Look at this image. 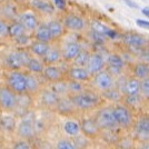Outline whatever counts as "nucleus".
Wrapping results in <instances>:
<instances>
[{
    "label": "nucleus",
    "instance_id": "obj_1",
    "mask_svg": "<svg viewBox=\"0 0 149 149\" xmlns=\"http://www.w3.org/2000/svg\"><path fill=\"white\" fill-rule=\"evenodd\" d=\"M70 99L72 100L74 107L78 109V111L87 112L93 109H97L99 106L104 105L105 100L101 98L99 93H97L95 89L89 87L76 95H68Z\"/></svg>",
    "mask_w": 149,
    "mask_h": 149
},
{
    "label": "nucleus",
    "instance_id": "obj_2",
    "mask_svg": "<svg viewBox=\"0 0 149 149\" xmlns=\"http://www.w3.org/2000/svg\"><path fill=\"white\" fill-rule=\"evenodd\" d=\"M112 112L119 129L126 131L131 130L136 116L130 108H128L123 102H116L112 105Z\"/></svg>",
    "mask_w": 149,
    "mask_h": 149
},
{
    "label": "nucleus",
    "instance_id": "obj_3",
    "mask_svg": "<svg viewBox=\"0 0 149 149\" xmlns=\"http://www.w3.org/2000/svg\"><path fill=\"white\" fill-rule=\"evenodd\" d=\"M93 119L101 130H119V127L112 112V105L99 106Z\"/></svg>",
    "mask_w": 149,
    "mask_h": 149
},
{
    "label": "nucleus",
    "instance_id": "obj_4",
    "mask_svg": "<svg viewBox=\"0 0 149 149\" xmlns=\"http://www.w3.org/2000/svg\"><path fill=\"white\" fill-rule=\"evenodd\" d=\"M89 86L93 89H95L97 93H100L115 86V78L106 69H102V70L98 71L97 74L91 76V79L89 81Z\"/></svg>",
    "mask_w": 149,
    "mask_h": 149
},
{
    "label": "nucleus",
    "instance_id": "obj_5",
    "mask_svg": "<svg viewBox=\"0 0 149 149\" xmlns=\"http://www.w3.org/2000/svg\"><path fill=\"white\" fill-rule=\"evenodd\" d=\"M134 132V138L140 143H148L149 140V119L147 113L140 112L139 117L135 119L134 126L131 128Z\"/></svg>",
    "mask_w": 149,
    "mask_h": 149
},
{
    "label": "nucleus",
    "instance_id": "obj_6",
    "mask_svg": "<svg viewBox=\"0 0 149 149\" xmlns=\"http://www.w3.org/2000/svg\"><path fill=\"white\" fill-rule=\"evenodd\" d=\"M120 38H121L123 44L129 49L141 50L146 47H148V39L143 35L137 33V32L127 31V32L123 33Z\"/></svg>",
    "mask_w": 149,
    "mask_h": 149
},
{
    "label": "nucleus",
    "instance_id": "obj_7",
    "mask_svg": "<svg viewBox=\"0 0 149 149\" xmlns=\"http://www.w3.org/2000/svg\"><path fill=\"white\" fill-rule=\"evenodd\" d=\"M6 85L15 93H26V79L24 70H10L7 74Z\"/></svg>",
    "mask_w": 149,
    "mask_h": 149
},
{
    "label": "nucleus",
    "instance_id": "obj_8",
    "mask_svg": "<svg viewBox=\"0 0 149 149\" xmlns=\"http://www.w3.org/2000/svg\"><path fill=\"white\" fill-rule=\"evenodd\" d=\"M58 115L63 116V117H67V118H74L76 116H78V109L74 107L72 100L70 99L69 96H62L59 97L57 106L55 108V110Z\"/></svg>",
    "mask_w": 149,
    "mask_h": 149
},
{
    "label": "nucleus",
    "instance_id": "obj_9",
    "mask_svg": "<svg viewBox=\"0 0 149 149\" xmlns=\"http://www.w3.org/2000/svg\"><path fill=\"white\" fill-rule=\"evenodd\" d=\"M16 106V93L7 85H0V109L3 112H13Z\"/></svg>",
    "mask_w": 149,
    "mask_h": 149
},
{
    "label": "nucleus",
    "instance_id": "obj_10",
    "mask_svg": "<svg viewBox=\"0 0 149 149\" xmlns=\"http://www.w3.org/2000/svg\"><path fill=\"white\" fill-rule=\"evenodd\" d=\"M80 124V134H82L85 137H87L89 140L97 139L100 137L101 129L98 127L96 120L91 117L88 118H81L79 120Z\"/></svg>",
    "mask_w": 149,
    "mask_h": 149
},
{
    "label": "nucleus",
    "instance_id": "obj_11",
    "mask_svg": "<svg viewBox=\"0 0 149 149\" xmlns=\"http://www.w3.org/2000/svg\"><path fill=\"white\" fill-rule=\"evenodd\" d=\"M61 22L65 29L74 32H80L86 28V21L81 16L74 13H66L61 19Z\"/></svg>",
    "mask_w": 149,
    "mask_h": 149
},
{
    "label": "nucleus",
    "instance_id": "obj_12",
    "mask_svg": "<svg viewBox=\"0 0 149 149\" xmlns=\"http://www.w3.org/2000/svg\"><path fill=\"white\" fill-rule=\"evenodd\" d=\"M25 79H26V93H29L30 96L35 97L40 93V90L44 88V84L41 81L40 74H36L25 71Z\"/></svg>",
    "mask_w": 149,
    "mask_h": 149
},
{
    "label": "nucleus",
    "instance_id": "obj_13",
    "mask_svg": "<svg viewBox=\"0 0 149 149\" xmlns=\"http://www.w3.org/2000/svg\"><path fill=\"white\" fill-rule=\"evenodd\" d=\"M37 96H39L40 104L44 108L49 109V110H55L59 96L54 93L49 87H44Z\"/></svg>",
    "mask_w": 149,
    "mask_h": 149
},
{
    "label": "nucleus",
    "instance_id": "obj_14",
    "mask_svg": "<svg viewBox=\"0 0 149 149\" xmlns=\"http://www.w3.org/2000/svg\"><path fill=\"white\" fill-rule=\"evenodd\" d=\"M105 66H106V62L102 55L99 54V52L93 51V52H90L85 68L87 69V71L89 72L90 76H93L95 74H97L98 71L105 69Z\"/></svg>",
    "mask_w": 149,
    "mask_h": 149
},
{
    "label": "nucleus",
    "instance_id": "obj_15",
    "mask_svg": "<svg viewBox=\"0 0 149 149\" xmlns=\"http://www.w3.org/2000/svg\"><path fill=\"white\" fill-rule=\"evenodd\" d=\"M65 78L66 79H71V80L89 82L90 79H91V76L89 74V72H88L87 69L85 67L70 65V67L65 71Z\"/></svg>",
    "mask_w": 149,
    "mask_h": 149
},
{
    "label": "nucleus",
    "instance_id": "obj_16",
    "mask_svg": "<svg viewBox=\"0 0 149 149\" xmlns=\"http://www.w3.org/2000/svg\"><path fill=\"white\" fill-rule=\"evenodd\" d=\"M40 76L44 78V80L48 84L55 82V81L61 80L65 78V71L57 65H48L45 66Z\"/></svg>",
    "mask_w": 149,
    "mask_h": 149
},
{
    "label": "nucleus",
    "instance_id": "obj_17",
    "mask_svg": "<svg viewBox=\"0 0 149 149\" xmlns=\"http://www.w3.org/2000/svg\"><path fill=\"white\" fill-rule=\"evenodd\" d=\"M16 131L20 139H26V140L32 139L36 134L35 126L29 119H24L18 125H16Z\"/></svg>",
    "mask_w": 149,
    "mask_h": 149
},
{
    "label": "nucleus",
    "instance_id": "obj_18",
    "mask_svg": "<svg viewBox=\"0 0 149 149\" xmlns=\"http://www.w3.org/2000/svg\"><path fill=\"white\" fill-rule=\"evenodd\" d=\"M17 19L21 22V25L24 26L26 32H33V30L37 28V26L40 22L37 15L32 11H25V13H20L18 15Z\"/></svg>",
    "mask_w": 149,
    "mask_h": 149
},
{
    "label": "nucleus",
    "instance_id": "obj_19",
    "mask_svg": "<svg viewBox=\"0 0 149 149\" xmlns=\"http://www.w3.org/2000/svg\"><path fill=\"white\" fill-rule=\"evenodd\" d=\"M81 49V45L77 41H71L65 45L61 48V59L65 62H70L74 59V57L78 55V52Z\"/></svg>",
    "mask_w": 149,
    "mask_h": 149
},
{
    "label": "nucleus",
    "instance_id": "obj_20",
    "mask_svg": "<svg viewBox=\"0 0 149 149\" xmlns=\"http://www.w3.org/2000/svg\"><path fill=\"white\" fill-rule=\"evenodd\" d=\"M47 27L49 30L51 42H58L66 32V29L60 20H56V19L50 20L49 22H47Z\"/></svg>",
    "mask_w": 149,
    "mask_h": 149
},
{
    "label": "nucleus",
    "instance_id": "obj_21",
    "mask_svg": "<svg viewBox=\"0 0 149 149\" xmlns=\"http://www.w3.org/2000/svg\"><path fill=\"white\" fill-rule=\"evenodd\" d=\"M120 102H123L128 108H130L132 111H135V110L143 109V105L147 104L148 100H146L140 93H138V95H132V96H123Z\"/></svg>",
    "mask_w": 149,
    "mask_h": 149
},
{
    "label": "nucleus",
    "instance_id": "obj_22",
    "mask_svg": "<svg viewBox=\"0 0 149 149\" xmlns=\"http://www.w3.org/2000/svg\"><path fill=\"white\" fill-rule=\"evenodd\" d=\"M41 60L44 62L45 66L48 65H57L61 61V47H57V46H51L50 45L49 49L47 50L46 55H45Z\"/></svg>",
    "mask_w": 149,
    "mask_h": 149
},
{
    "label": "nucleus",
    "instance_id": "obj_23",
    "mask_svg": "<svg viewBox=\"0 0 149 149\" xmlns=\"http://www.w3.org/2000/svg\"><path fill=\"white\" fill-rule=\"evenodd\" d=\"M130 76L141 80L143 78L149 77V65L146 61H137L130 65Z\"/></svg>",
    "mask_w": 149,
    "mask_h": 149
},
{
    "label": "nucleus",
    "instance_id": "obj_24",
    "mask_svg": "<svg viewBox=\"0 0 149 149\" xmlns=\"http://www.w3.org/2000/svg\"><path fill=\"white\" fill-rule=\"evenodd\" d=\"M123 96H132V95H138L140 93V80L132 76H128L126 78V81L123 87Z\"/></svg>",
    "mask_w": 149,
    "mask_h": 149
},
{
    "label": "nucleus",
    "instance_id": "obj_25",
    "mask_svg": "<svg viewBox=\"0 0 149 149\" xmlns=\"http://www.w3.org/2000/svg\"><path fill=\"white\" fill-rule=\"evenodd\" d=\"M5 65L9 70H22L24 65L21 62L20 56L18 54V50H13L10 52H8L5 60Z\"/></svg>",
    "mask_w": 149,
    "mask_h": 149
},
{
    "label": "nucleus",
    "instance_id": "obj_26",
    "mask_svg": "<svg viewBox=\"0 0 149 149\" xmlns=\"http://www.w3.org/2000/svg\"><path fill=\"white\" fill-rule=\"evenodd\" d=\"M50 44L44 42V41H38V40H32L30 45L28 46V50L30 51L32 56H36L38 58H42L46 55L47 50L49 49Z\"/></svg>",
    "mask_w": 149,
    "mask_h": 149
},
{
    "label": "nucleus",
    "instance_id": "obj_27",
    "mask_svg": "<svg viewBox=\"0 0 149 149\" xmlns=\"http://www.w3.org/2000/svg\"><path fill=\"white\" fill-rule=\"evenodd\" d=\"M32 37H33V40L51 44V38H50L49 30H48V27H47L46 22H39L37 28L32 32Z\"/></svg>",
    "mask_w": 149,
    "mask_h": 149
},
{
    "label": "nucleus",
    "instance_id": "obj_28",
    "mask_svg": "<svg viewBox=\"0 0 149 149\" xmlns=\"http://www.w3.org/2000/svg\"><path fill=\"white\" fill-rule=\"evenodd\" d=\"M31 6L38 13H42L45 15H54L55 13V7L52 6V3L46 0H32Z\"/></svg>",
    "mask_w": 149,
    "mask_h": 149
},
{
    "label": "nucleus",
    "instance_id": "obj_29",
    "mask_svg": "<svg viewBox=\"0 0 149 149\" xmlns=\"http://www.w3.org/2000/svg\"><path fill=\"white\" fill-rule=\"evenodd\" d=\"M44 62L41 60V58H38L36 56H31V58L29 59V61L27 62L25 69L29 72L36 74H40L44 70Z\"/></svg>",
    "mask_w": 149,
    "mask_h": 149
},
{
    "label": "nucleus",
    "instance_id": "obj_30",
    "mask_svg": "<svg viewBox=\"0 0 149 149\" xmlns=\"http://www.w3.org/2000/svg\"><path fill=\"white\" fill-rule=\"evenodd\" d=\"M25 32L26 29L18 19H13V20L8 21V37L9 38L13 39V38L18 37V36L25 33Z\"/></svg>",
    "mask_w": 149,
    "mask_h": 149
},
{
    "label": "nucleus",
    "instance_id": "obj_31",
    "mask_svg": "<svg viewBox=\"0 0 149 149\" xmlns=\"http://www.w3.org/2000/svg\"><path fill=\"white\" fill-rule=\"evenodd\" d=\"M100 96L104 100H108L112 104H116V102H120L121 98H123V93L119 90L118 88H116L115 86L111 87L110 89H107L105 91L100 93Z\"/></svg>",
    "mask_w": 149,
    "mask_h": 149
},
{
    "label": "nucleus",
    "instance_id": "obj_32",
    "mask_svg": "<svg viewBox=\"0 0 149 149\" xmlns=\"http://www.w3.org/2000/svg\"><path fill=\"white\" fill-rule=\"evenodd\" d=\"M63 131L66 135H68L70 138L74 136H77L78 134H80V124L78 120L74 119H68L65 121V124L62 126Z\"/></svg>",
    "mask_w": 149,
    "mask_h": 149
},
{
    "label": "nucleus",
    "instance_id": "obj_33",
    "mask_svg": "<svg viewBox=\"0 0 149 149\" xmlns=\"http://www.w3.org/2000/svg\"><path fill=\"white\" fill-rule=\"evenodd\" d=\"M67 80V88H68V95H76L84 90H86L89 87V82H84V81L71 80V79H66Z\"/></svg>",
    "mask_w": 149,
    "mask_h": 149
},
{
    "label": "nucleus",
    "instance_id": "obj_34",
    "mask_svg": "<svg viewBox=\"0 0 149 149\" xmlns=\"http://www.w3.org/2000/svg\"><path fill=\"white\" fill-rule=\"evenodd\" d=\"M47 87H49L59 97L68 96V88H67V80H66V78H63L61 80L55 81V82H51V84H48Z\"/></svg>",
    "mask_w": 149,
    "mask_h": 149
},
{
    "label": "nucleus",
    "instance_id": "obj_35",
    "mask_svg": "<svg viewBox=\"0 0 149 149\" xmlns=\"http://www.w3.org/2000/svg\"><path fill=\"white\" fill-rule=\"evenodd\" d=\"M90 52L91 51H89L88 49H84L81 47L80 51L78 52L77 56L74 57V60L70 62V65H72V66H79V67H85L88 61V58H89Z\"/></svg>",
    "mask_w": 149,
    "mask_h": 149
},
{
    "label": "nucleus",
    "instance_id": "obj_36",
    "mask_svg": "<svg viewBox=\"0 0 149 149\" xmlns=\"http://www.w3.org/2000/svg\"><path fill=\"white\" fill-rule=\"evenodd\" d=\"M106 65H110V66L124 69V70L126 68V61L124 60V58L120 55H118V54H116V52L109 54V56L107 58V63Z\"/></svg>",
    "mask_w": 149,
    "mask_h": 149
},
{
    "label": "nucleus",
    "instance_id": "obj_37",
    "mask_svg": "<svg viewBox=\"0 0 149 149\" xmlns=\"http://www.w3.org/2000/svg\"><path fill=\"white\" fill-rule=\"evenodd\" d=\"M89 26H90V29L93 32H96V33L101 35V36H106L107 32L110 29L108 26H106L105 24H102L99 20H91Z\"/></svg>",
    "mask_w": 149,
    "mask_h": 149
},
{
    "label": "nucleus",
    "instance_id": "obj_38",
    "mask_svg": "<svg viewBox=\"0 0 149 149\" xmlns=\"http://www.w3.org/2000/svg\"><path fill=\"white\" fill-rule=\"evenodd\" d=\"M0 128L6 131H13L16 129V121L11 116L0 117Z\"/></svg>",
    "mask_w": 149,
    "mask_h": 149
},
{
    "label": "nucleus",
    "instance_id": "obj_39",
    "mask_svg": "<svg viewBox=\"0 0 149 149\" xmlns=\"http://www.w3.org/2000/svg\"><path fill=\"white\" fill-rule=\"evenodd\" d=\"M13 40H15V42L17 44V46L21 47V48H26V46H29L30 42L32 41V40H31V37L29 35H27V32L20 35L18 37L13 38Z\"/></svg>",
    "mask_w": 149,
    "mask_h": 149
},
{
    "label": "nucleus",
    "instance_id": "obj_40",
    "mask_svg": "<svg viewBox=\"0 0 149 149\" xmlns=\"http://www.w3.org/2000/svg\"><path fill=\"white\" fill-rule=\"evenodd\" d=\"M140 95L146 100L149 99V77L140 80Z\"/></svg>",
    "mask_w": 149,
    "mask_h": 149
},
{
    "label": "nucleus",
    "instance_id": "obj_41",
    "mask_svg": "<svg viewBox=\"0 0 149 149\" xmlns=\"http://www.w3.org/2000/svg\"><path fill=\"white\" fill-rule=\"evenodd\" d=\"M17 50H18V54H19V56H20L21 62H22V65H24V69H25L27 62L29 61V59L31 58L32 55L30 54V51L28 49H26V48H20V49H17Z\"/></svg>",
    "mask_w": 149,
    "mask_h": 149
},
{
    "label": "nucleus",
    "instance_id": "obj_42",
    "mask_svg": "<svg viewBox=\"0 0 149 149\" xmlns=\"http://www.w3.org/2000/svg\"><path fill=\"white\" fill-rule=\"evenodd\" d=\"M56 148L58 149H74V145L71 139H60L56 143Z\"/></svg>",
    "mask_w": 149,
    "mask_h": 149
},
{
    "label": "nucleus",
    "instance_id": "obj_43",
    "mask_svg": "<svg viewBox=\"0 0 149 149\" xmlns=\"http://www.w3.org/2000/svg\"><path fill=\"white\" fill-rule=\"evenodd\" d=\"M8 37V21L0 17V39H6Z\"/></svg>",
    "mask_w": 149,
    "mask_h": 149
},
{
    "label": "nucleus",
    "instance_id": "obj_44",
    "mask_svg": "<svg viewBox=\"0 0 149 149\" xmlns=\"http://www.w3.org/2000/svg\"><path fill=\"white\" fill-rule=\"evenodd\" d=\"M105 69L109 72V74H111L113 78H117V77H119V76L124 74V69L117 68V67H113V66H110V65H106Z\"/></svg>",
    "mask_w": 149,
    "mask_h": 149
},
{
    "label": "nucleus",
    "instance_id": "obj_45",
    "mask_svg": "<svg viewBox=\"0 0 149 149\" xmlns=\"http://www.w3.org/2000/svg\"><path fill=\"white\" fill-rule=\"evenodd\" d=\"M13 148H17V149H29L30 148V145L28 143V140L26 139H20L18 141L13 143Z\"/></svg>",
    "mask_w": 149,
    "mask_h": 149
},
{
    "label": "nucleus",
    "instance_id": "obj_46",
    "mask_svg": "<svg viewBox=\"0 0 149 149\" xmlns=\"http://www.w3.org/2000/svg\"><path fill=\"white\" fill-rule=\"evenodd\" d=\"M54 5L59 9V10H65L66 9V0H52Z\"/></svg>",
    "mask_w": 149,
    "mask_h": 149
},
{
    "label": "nucleus",
    "instance_id": "obj_47",
    "mask_svg": "<svg viewBox=\"0 0 149 149\" xmlns=\"http://www.w3.org/2000/svg\"><path fill=\"white\" fill-rule=\"evenodd\" d=\"M136 24L138 27L143 28V29H148L149 28V22L147 20H141V19H137Z\"/></svg>",
    "mask_w": 149,
    "mask_h": 149
},
{
    "label": "nucleus",
    "instance_id": "obj_48",
    "mask_svg": "<svg viewBox=\"0 0 149 149\" xmlns=\"http://www.w3.org/2000/svg\"><path fill=\"white\" fill-rule=\"evenodd\" d=\"M106 36H107L108 38H110V39H116L117 36H118V33L113 30V29H109V31L107 32V35H106Z\"/></svg>",
    "mask_w": 149,
    "mask_h": 149
},
{
    "label": "nucleus",
    "instance_id": "obj_49",
    "mask_svg": "<svg viewBox=\"0 0 149 149\" xmlns=\"http://www.w3.org/2000/svg\"><path fill=\"white\" fill-rule=\"evenodd\" d=\"M123 1H124L127 6L130 7V8H134V9H137V8H138V5H137V3H135L132 0H123Z\"/></svg>",
    "mask_w": 149,
    "mask_h": 149
},
{
    "label": "nucleus",
    "instance_id": "obj_50",
    "mask_svg": "<svg viewBox=\"0 0 149 149\" xmlns=\"http://www.w3.org/2000/svg\"><path fill=\"white\" fill-rule=\"evenodd\" d=\"M141 11H143V15H145V16H146V17H148V16H149V13H148V7H145V8H143V10H141Z\"/></svg>",
    "mask_w": 149,
    "mask_h": 149
}]
</instances>
